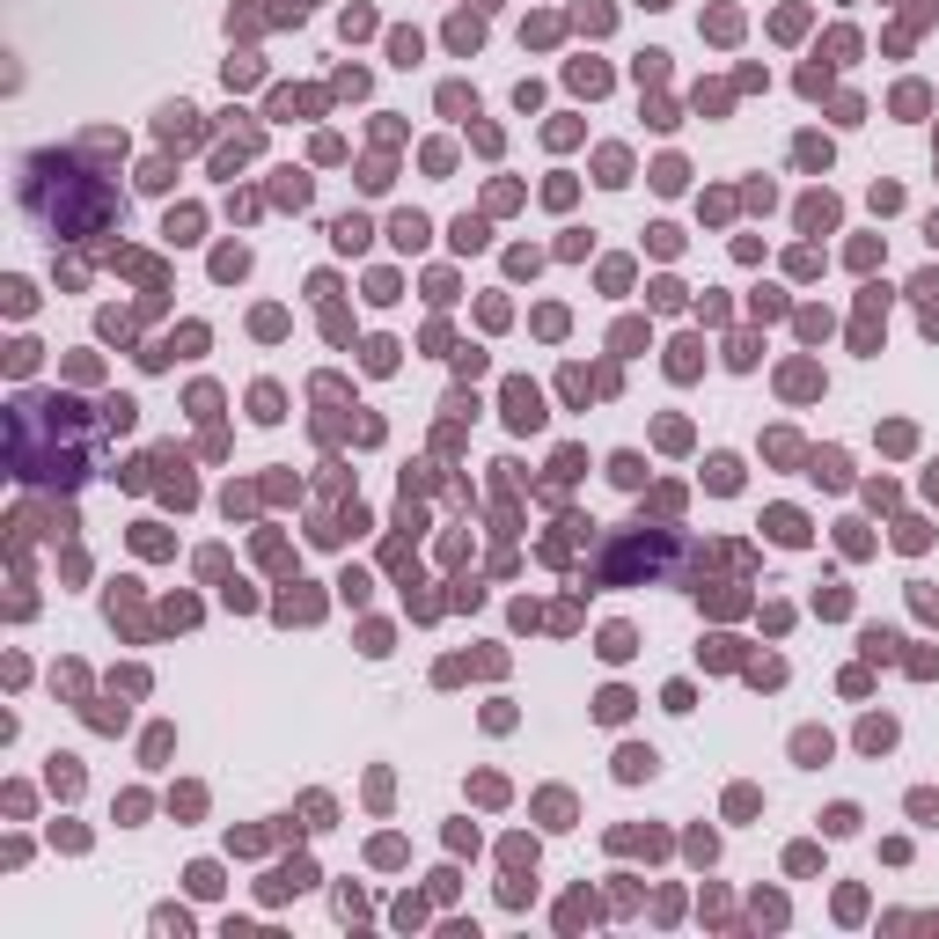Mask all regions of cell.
Wrapping results in <instances>:
<instances>
[{"label": "cell", "mask_w": 939, "mask_h": 939, "mask_svg": "<svg viewBox=\"0 0 939 939\" xmlns=\"http://www.w3.org/2000/svg\"><path fill=\"white\" fill-rule=\"evenodd\" d=\"M23 206H30L60 243L103 235L110 220L125 213L118 191H110L96 170H81V154H30V161H23Z\"/></svg>", "instance_id": "obj_1"}, {"label": "cell", "mask_w": 939, "mask_h": 939, "mask_svg": "<svg viewBox=\"0 0 939 939\" xmlns=\"http://www.w3.org/2000/svg\"><path fill=\"white\" fill-rule=\"evenodd\" d=\"M653 770V749H624V778H646Z\"/></svg>", "instance_id": "obj_2"}]
</instances>
